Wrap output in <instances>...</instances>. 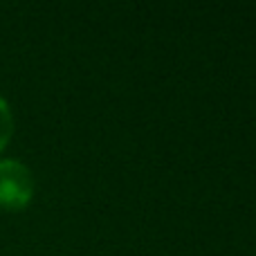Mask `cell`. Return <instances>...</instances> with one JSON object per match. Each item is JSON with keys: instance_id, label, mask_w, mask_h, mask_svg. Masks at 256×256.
<instances>
[{"instance_id": "cell-2", "label": "cell", "mask_w": 256, "mask_h": 256, "mask_svg": "<svg viewBox=\"0 0 256 256\" xmlns=\"http://www.w3.org/2000/svg\"><path fill=\"white\" fill-rule=\"evenodd\" d=\"M12 132H14V117H12V110H9V104L0 94V150L9 142Z\"/></svg>"}, {"instance_id": "cell-1", "label": "cell", "mask_w": 256, "mask_h": 256, "mask_svg": "<svg viewBox=\"0 0 256 256\" xmlns=\"http://www.w3.org/2000/svg\"><path fill=\"white\" fill-rule=\"evenodd\" d=\"M34 196L32 171L18 160H0V207L22 209Z\"/></svg>"}]
</instances>
